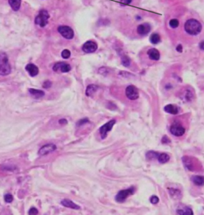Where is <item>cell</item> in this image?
<instances>
[{
    "instance_id": "cell-1",
    "label": "cell",
    "mask_w": 204,
    "mask_h": 215,
    "mask_svg": "<svg viewBox=\"0 0 204 215\" xmlns=\"http://www.w3.org/2000/svg\"><path fill=\"white\" fill-rule=\"evenodd\" d=\"M185 31L191 35H197L202 30V24L194 19H188L184 24Z\"/></svg>"
},
{
    "instance_id": "cell-2",
    "label": "cell",
    "mask_w": 204,
    "mask_h": 215,
    "mask_svg": "<svg viewBox=\"0 0 204 215\" xmlns=\"http://www.w3.org/2000/svg\"><path fill=\"white\" fill-rule=\"evenodd\" d=\"M11 71L9 59L5 52L0 51V75H8Z\"/></svg>"
},
{
    "instance_id": "cell-3",
    "label": "cell",
    "mask_w": 204,
    "mask_h": 215,
    "mask_svg": "<svg viewBox=\"0 0 204 215\" xmlns=\"http://www.w3.org/2000/svg\"><path fill=\"white\" fill-rule=\"evenodd\" d=\"M49 19V14L48 11L46 10H40L39 14L37 15L34 20L36 25H38L40 27H45L48 24V19Z\"/></svg>"
},
{
    "instance_id": "cell-4",
    "label": "cell",
    "mask_w": 204,
    "mask_h": 215,
    "mask_svg": "<svg viewBox=\"0 0 204 215\" xmlns=\"http://www.w3.org/2000/svg\"><path fill=\"white\" fill-rule=\"evenodd\" d=\"M134 192H135V189H134V187H131V188L120 190V191L116 195L115 198L116 201L117 202H124L128 197H129L130 195H132V194H134Z\"/></svg>"
},
{
    "instance_id": "cell-5",
    "label": "cell",
    "mask_w": 204,
    "mask_h": 215,
    "mask_svg": "<svg viewBox=\"0 0 204 215\" xmlns=\"http://www.w3.org/2000/svg\"><path fill=\"white\" fill-rule=\"evenodd\" d=\"M58 31L66 39H72L74 37L73 30L68 26H59L58 28Z\"/></svg>"
},
{
    "instance_id": "cell-6",
    "label": "cell",
    "mask_w": 204,
    "mask_h": 215,
    "mask_svg": "<svg viewBox=\"0 0 204 215\" xmlns=\"http://www.w3.org/2000/svg\"><path fill=\"white\" fill-rule=\"evenodd\" d=\"M116 123V120H111V121H109V123H107L105 125H103L101 127H100V129H99V132H100V134L101 136V139H105L106 136H107V134L109 132V131H111L112 129V127L113 126L115 125Z\"/></svg>"
},
{
    "instance_id": "cell-7",
    "label": "cell",
    "mask_w": 204,
    "mask_h": 215,
    "mask_svg": "<svg viewBox=\"0 0 204 215\" xmlns=\"http://www.w3.org/2000/svg\"><path fill=\"white\" fill-rule=\"evenodd\" d=\"M170 131H171V133L173 135L176 136V137H180V136H183L186 130L182 125L175 122V123H174L171 125V128H170Z\"/></svg>"
},
{
    "instance_id": "cell-8",
    "label": "cell",
    "mask_w": 204,
    "mask_h": 215,
    "mask_svg": "<svg viewBox=\"0 0 204 215\" xmlns=\"http://www.w3.org/2000/svg\"><path fill=\"white\" fill-rule=\"evenodd\" d=\"M53 70L55 71L57 73H67L71 70V66L69 64L66 63H58L56 64H54L53 66Z\"/></svg>"
},
{
    "instance_id": "cell-9",
    "label": "cell",
    "mask_w": 204,
    "mask_h": 215,
    "mask_svg": "<svg viewBox=\"0 0 204 215\" xmlns=\"http://www.w3.org/2000/svg\"><path fill=\"white\" fill-rule=\"evenodd\" d=\"M125 94L130 100H136L139 98V91L134 86H129L125 90Z\"/></svg>"
},
{
    "instance_id": "cell-10",
    "label": "cell",
    "mask_w": 204,
    "mask_h": 215,
    "mask_svg": "<svg viewBox=\"0 0 204 215\" xmlns=\"http://www.w3.org/2000/svg\"><path fill=\"white\" fill-rule=\"evenodd\" d=\"M57 150V146L53 144V143H49V144H46L45 146H43L42 147H41L40 150H38V154L40 156H44L47 155L50 153L53 152L54 150Z\"/></svg>"
},
{
    "instance_id": "cell-11",
    "label": "cell",
    "mask_w": 204,
    "mask_h": 215,
    "mask_svg": "<svg viewBox=\"0 0 204 215\" xmlns=\"http://www.w3.org/2000/svg\"><path fill=\"white\" fill-rule=\"evenodd\" d=\"M97 50V44L93 41H87L82 46V50L86 53H93Z\"/></svg>"
},
{
    "instance_id": "cell-12",
    "label": "cell",
    "mask_w": 204,
    "mask_h": 215,
    "mask_svg": "<svg viewBox=\"0 0 204 215\" xmlns=\"http://www.w3.org/2000/svg\"><path fill=\"white\" fill-rule=\"evenodd\" d=\"M151 31V26L148 23H143L137 27V33L140 35H146Z\"/></svg>"
},
{
    "instance_id": "cell-13",
    "label": "cell",
    "mask_w": 204,
    "mask_h": 215,
    "mask_svg": "<svg viewBox=\"0 0 204 215\" xmlns=\"http://www.w3.org/2000/svg\"><path fill=\"white\" fill-rule=\"evenodd\" d=\"M26 70L29 73L31 77H35L38 75V74L39 72V70L38 68V66H35L33 63H29L26 66Z\"/></svg>"
},
{
    "instance_id": "cell-14",
    "label": "cell",
    "mask_w": 204,
    "mask_h": 215,
    "mask_svg": "<svg viewBox=\"0 0 204 215\" xmlns=\"http://www.w3.org/2000/svg\"><path fill=\"white\" fill-rule=\"evenodd\" d=\"M61 204H62L63 206L67 207V208L73 209H81L80 205H77L76 203L72 202V201L69 200V199H63L62 201L61 202Z\"/></svg>"
},
{
    "instance_id": "cell-15",
    "label": "cell",
    "mask_w": 204,
    "mask_h": 215,
    "mask_svg": "<svg viewBox=\"0 0 204 215\" xmlns=\"http://www.w3.org/2000/svg\"><path fill=\"white\" fill-rule=\"evenodd\" d=\"M176 213L178 214L181 215H192L193 214V212L191 210V209H190L188 206H184V205H179V207L177 209Z\"/></svg>"
},
{
    "instance_id": "cell-16",
    "label": "cell",
    "mask_w": 204,
    "mask_h": 215,
    "mask_svg": "<svg viewBox=\"0 0 204 215\" xmlns=\"http://www.w3.org/2000/svg\"><path fill=\"white\" fill-rule=\"evenodd\" d=\"M148 55L151 60H155V61L159 60L160 58V54L159 52V50L155 48H151L148 50Z\"/></svg>"
},
{
    "instance_id": "cell-17",
    "label": "cell",
    "mask_w": 204,
    "mask_h": 215,
    "mask_svg": "<svg viewBox=\"0 0 204 215\" xmlns=\"http://www.w3.org/2000/svg\"><path fill=\"white\" fill-rule=\"evenodd\" d=\"M192 182H194V185H199V186H203L204 185V177L200 175H195L193 176L191 178Z\"/></svg>"
},
{
    "instance_id": "cell-18",
    "label": "cell",
    "mask_w": 204,
    "mask_h": 215,
    "mask_svg": "<svg viewBox=\"0 0 204 215\" xmlns=\"http://www.w3.org/2000/svg\"><path fill=\"white\" fill-rule=\"evenodd\" d=\"M29 92L30 94L34 98L36 99H40L45 95V92L43 90H35V89H32V88H30L29 89Z\"/></svg>"
},
{
    "instance_id": "cell-19",
    "label": "cell",
    "mask_w": 204,
    "mask_h": 215,
    "mask_svg": "<svg viewBox=\"0 0 204 215\" xmlns=\"http://www.w3.org/2000/svg\"><path fill=\"white\" fill-rule=\"evenodd\" d=\"M98 90V86H96L94 84H91V85H89V86H87V88H86V95L88 97H91L92 96L95 92Z\"/></svg>"
},
{
    "instance_id": "cell-20",
    "label": "cell",
    "mask_w": 204,
    "mask_h": 215,
    "mask_svg": "<svg viewBox=\"0 0 204 215\" xmlns=\"http://www.w3.org/2000/svg\"><path fill=\"white\" fill-rule=\"evenodd\" d=\"M164 110L171 114H177L178 112H179V109H178L177 106H175V105H171V104H169V105H167L165 106Z\"/></svg>"
},
{
    "instance_id": "cell-21",
    "label": "cell",
    "mask_w": 204,
    "mask_h": 215,
    "mask_svg": "<svg viewBox=\"0 0 204 215\" xmlns=\"http://www.w3.org/2000/svg\"><path fill=\"white\" fill-rule=\"evenodd\" d=\"M8 2H9L10 7L12 8V10H14V11L19 10L22 0H8Z\"/></svg>"
},
{
    "instance_id": "cell-22",
    "label": "cell",
    "mask_w": 204,
    "mask_h": 215,
    "mask_svg": "<svg viewBox=\"0 0 204 215\" xmlns=\"http://www.w3.org/2000/svg\"><path fill=\"white\" fill-rule=\"evenodd\" d=\"M183 164H184L185 167L187 168V169L190 170H193V162L191 161V158H189V157H183Z\"/></svg>"
},
{
    "instance_id": "cell-23",
    "label": "cell",
    "mask_w": 204,
    "mask_h": 215,
    "mask_svg": "<svg viewBox=\"0 0 204 215\" xmlns=\"http://www.w3.org/2000/svg\"><path fill=\"white\" fill-rule=\"evenodd\" d=\"M169 160H170V156L168 155V154H165V153L160 154V155L158 157V161L160 163H166Z\"/></svg>"
},
{
    "instance_id": "cell-24",
    "label": "cell",
    "mask_w": 204,
    "mask_h": 215,
    "mask_svg": "<svg viewBox=\"0 0 204 215\" xmlns=\"http://www.w3.org/2000/svg\"><path fill=\"white\" fill-rule=\"evenodd\" d=\"M169 193H170V195L174 198H181V194L180 191L178 190H175V189H168Z\"/></svg>"
},
{
    "instance_id": "cell-25",
    "label": "cell",
    "mask_w": 204,
    "mask_h": 215,
    "mask_svg": "<svg viewBox=\"0 0 204 215\" xmlns=\"http://www.w3.org/2000/svg\"><path fill=\"white\" fill-rule=\"evenodd\" d=\"M150 42L152 44H158L160 42V34L156 33H154L150 36Z\"/></svg>"
},
{
    "instance_id": "cell-26",
    "label": "cell",
    "mask_w": 204,
    "mask_h": 215,
    "mask_svg": "<svg viewBox=\"0 0 204 215\" xmlns=\"http://www.w3.org/2000/svg\"><path fill=\"white\" fill-rule=\"evenodd\" d=\"M160 154L159 153H156L155 151H149L147 154V158L149 159V160H151V159H155V158H158Z\"/></svg>"
},
{
    "instance_id": "cell-27",
    "label": "cell",
    "mask_w": 204,
    "mask_h": 215,
    "mask_svg": "<svg viewBox=\"0 0 204 215\" xmlns=\"http://www.w3.org/2000/svg\"><path fill=\"white\" fill-rule=\"evenodd\" d=\"M121 63L123 66H126V67H128L130 65V63H131V61H130V59H129V57L126 56V55H124V56H122L121 58Z\"/></svg>"
},
{
    "instance_id": "cell-28",
    "label": "cell",
    "mask_w": 204,
    "mask_h": 215,
    "mask_svg": "<svg viewBox=\"0 0 204 215\" xmlns=\"http://www.w3.org/2000/svg\"><path fill=\"white\" fill-rule=\"evenodd\" d=\"M184 99L187 101H191L192 99V91H191L190 90H185L184 93Z\"/></svg>"
},
{
    "instance_id": "cell-29",
    "label": "cell",
    "mask_w": 204,
    "mask_h": 215,
    "mask_svg": "<svg viewBox=\"0 0 204 215\" xmlns=\"http://www.w3.org/2000/svg\"><path fill=\"white\" fill-rule=\"evenodd\" d=\"M179 20L176 19H173L170 20V22H169V25H170V27L171 28H176V27H179Z\"/></svg>"
},
{
    "instance_id": "cell-30",
    "label": "cell",
    "mask_w": 204,
    "mask_h": 215,
    "mask_svg": "<svg viewBox=\"0 0 204 215\" xmlns=\"http://www.w3.org/2000/svg\"><path fill=\"white\" fill-rule=\"evenodd\" d=\"M70 55H71V53H70V51L69 50H64L62 52V57L65 59H68L70 57Z\"/></svg>"
},
{
    "instance_id": "cell-31",
    "label": "cell",
    "mask_w": 204,
    "mask_h": 215,
    "mask_svg": "<svg viewBox=\"0 0 204 215\" xmlns=\"http://www.w3.org/2000/svg\"><path fill=\"white\" fill-rule=\"evenodd\" d=\"M13 196L10 194H5L4 196V200H5V202H7V203H10V202H12L13 201Z\"/></svg>"
},
{
    "instance_id": "cell-32",
    "label": "cell",
    "mask_w": 204,
    "mask_h": 215,
    "mask_svg": "<svg viewBox=\"0 0 204 215\" xmlns=\"http://www.w3.org/2000/svg\"><path fill=\"white\" fill-rule=\"evenodd\" d=\"M89 123V120L88 119H81L80 121L77 122V126H83V125H86V124H87V123Z\"/></svg>"
},
{
    "instance_id": "cell-33",
    "label": "cell",
    "mask_w": 204,
    "mask_h": 215,
    "mask_svg": "<svg viewBox=\"0 0 204 215\" xmlns=\"http://www.w3.org/2000/svg\"><path fill=\"white\" fill-rule=\"evenodd\" d=\"M150 202H151V204L155 205V204H157L159 202V198L155 195L152 196V197H151V198H150Z\"/></svg>"
},
{
    "instance_id": "cell-34",
    "label": "cell",
    "mask_w": 204,
    "mask_h": 215,
    "mask_svg": "<svg viewBox=\"0 0 204 215\" xmlns=\"http://www.w3.org/2000/svg\"><path fill=\"white\" fill-rule=\"evenodd\" d=\"M28 214L30 215H34V214H38V209L36 208H34V207H32V208L30 209V210L28 212Z\"/></svg>"
},
{
    "instance_id": "cell-35",
    "label": "cell",
    "mask_w": 204,
    "mask_h": 215,
    "mask_svg": "<svg viewBox=\"0 0 204 215\" xmlns=\"http://www.w3.org/2000/svg\"><path fill=\"white\" fill-rule=\"evenodd\" d=\"M51 86H52V83H51L50 81H49V80H47L46 82H44V83H43V87L46 88V89H48V88H49Z\"/></svg>"
},
{
    "instance_id": "cell-36",
    "label": "cell",
    "mask_w": 204,
    "mask_h": 215,
    "mask_svg": "<svg viewBox=\"0 0 204 215\" xmlns=\"http://www.w3.org/2000/svg\"><path fill=\"white\" fill-rule=\"evenodd\" d=\"M132 0H120V2L123 5H129L132 3Z\"/></svg>"
},
{
    "instance_id": "cell-37",
    "label": "cell",
    "mask_w": 204,
    "mask_h": 215,
    "mask_svg": "<svg viewBox=\"0 0 204 215\" xmlns=\"http://www.w3.org/2000/svg\"><path fill=\"white\" fill-rule=\"evenodd\" d=\"M59 123L61 124V125H66V124L68 123V122H67V120H66V119H60Z\"/></svg>"
},
{
    "instance_id": "cell-38",
    "label": "cell",
    "mask_w": 204,
    "mask_h": 215,
    "mask_svg": "<svg viewBox=\"0 0 204 215\" xmlns=\"http://www.w3.org/2000/svg\"><path fill=\"white\" fill-rule=\"evenodd\" d=\"M176 50H177L178 52H179V53H182L183 52V46L182 45H178L177 47H176Z\"/></svg>"
},
{
    "instance_id": "cell-39",
    "label": "cell",
    "mask_w": 204,
    "mask_h": 215,
    "mask_svg": "<svg viewBox=\"0 0 204 215\" xmlns=\"http://www.w3.org/2000/svg\"><path fill=\"white\" fill-rule=\"evenodd\" d=\"M199 48L201 50H204V41H202L200 43H199Z\"/></svg>"
}]
</instances>
